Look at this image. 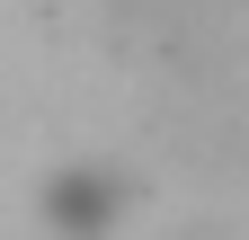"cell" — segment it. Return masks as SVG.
Wrapping results in <instances>:
<instances>
[{
  "instance_id": "7a4b0ae2",
  "label": "cell",
  "mask_w": 249,
  "mask_h": 240,
  "mask_svg": "<svg viewBox=\"0 0 249 240\" xmlns=\"http://www.w3.org/2000/svg\"><path fill=\"white\" fill-rule=\"evenodd\" d=\"M169 240H240V231H231L223 214H178V231H169Z\"/></svg>"
},
{
  "instance_id": "6da1fadb",
  "label": "cell",
  "mask_w": 249,
  "mask_h": 240,
  "mask_svg": "<svg viewBox=\"0 0 249 240\" xmlns=\"http://www.w3.org/2000/svg\"><path fill=\"white\" fill-rule=\"evenodd\" d=\"M124 205H134V178H124L116 160H62L36 187V223L53 240H107L124 223Z\"/></svg>"
}]
</instances>
